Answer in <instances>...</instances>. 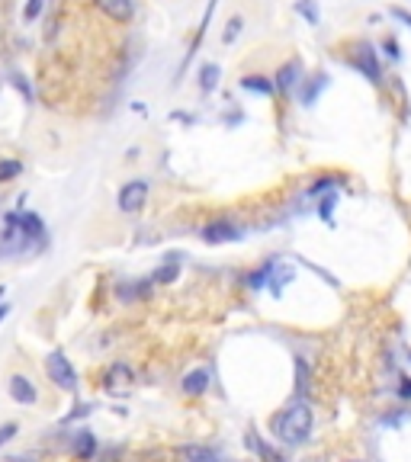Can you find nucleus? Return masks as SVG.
Returning <instances> with one entry per match:
<instances>
[{
	"label": "nucleus",
	"mask_w": 411,
	"mask_h": 462,
	"mask_svg": "<svg viewBox=\"0 0 411 462\" xmlns=\"http://www.w3.org/2000/svg\"><path fill=\"white\" fill-rule=\"evenodd\" d=\"M273 430H277L283 443L290 446L305 443L308 434H312V408L305 401H292L280 417H273Z\"/></svg>",
	"instance_id": "obj_1"
},
{
	"label": "nucleus",
	"mask_w": 411,
	"mask_h": 462,
	"mask_svg": "<svg viewBox=\"0 0 411 462\" xmlns=\"http://www.w3.org/2000/svg\"><path fill=\"white\" fill-rule=\"evenodd\" d=\"M46 372H48V379L55 382L58 388H65V392H77V385H81L74 363L68 360L61 350H52L46 356Z\"/></svg>",
	"instance_id": "obj_2"
},
{
	"label": "nucleus",
	"mask_w": 411,
	"mask_h": 462,
	"mask_svg": "<svg viewBox=\"0 0 411 462\" xmlns=\"http://www.w3.org/2000/svg\"><path fill=\"white\" fill-rule=\"evenodd\" d=\"M148 180H129V183L119 190V209L126 215L141 212V205L148 203Z\"/></svg>",
	"instance_id": "obj_3"
},
{
	"label": "nucleus",
	"mask_w": 411,
	"mask_h": 462,
	"mask_svg": "<svg viewBox=\"0 0 411 462\" xmlns=\"http://www.w3.org/2000/svg\"><path fill=\"white\" fill-rule=\"evenodd\" d=\"M7 225L19 228L26 234V241H32V244H39V238L46 234V222L36 212H7Z\"/></svg>",
	"instance_id": "obj_4"
},
{
	"label": "nucleus",
	"mask_w": 411,
	"mask_h": 462,
	"mask_svg": "<svg viewBox=\"0 0 411 462\" xmlns=\"http://www.w3.org/2000/svg\"><path fill=\"white\" fill-rule=\"evenodd\" d=\"M7 392H10V398H13L17 405H36V401H39V388L32 385V379L23 376V372H13V376H10Z\"/></svg>",
	"instance_id": "obj_5"
},
{
	"label": "nucleus",
	"mask_w": 411,
	"mask_h": 462,
	"mask_svg": "<svg viewBox=\"0 0 411 462\" xmlns=\"http://www.w3.org/2000/svg\"><path fill=\"white\" fill-rule=\"evenodd\" d=\"M199 238H203L206 244H228V241L244 238V231L234 222H209L203 231H199Z\"/></svg>",
	"instance_id": "obj_6"
},
{
	"label": "nucleus",
	"mask_w": 411,
	"mask_h": 462,
	"mask_svg": "<svg viewBox=\"0 0 411 462\" xmlns=\"http://www.w3.org/2000/svg\"><path fill=\"white\" fill-rule=\"evenodd\" d=\"M132 382H135V372H132L129 363H122V360L110 363L106 372H103V385L106 388H129Z\"/></svg>",
	"instance_id": "obj_7"
},
{
	"label": "nucleus",
	"mask_w": 411,
	"mask_h": 462,
	"mask_svg": "<svg viewBox=\"0 0 411 462\" xmlns=\"http://www.w3.org/2000/svg\"><path fill=\"white\" fill-rule=\"evenodd\" d=\"M97 450H100V443H97V436L90 434V430H77V434L71 436V453L81 462H94Z\"/></svg>",
	"instance_id": "obj_8"
},
{
	"label": "nucleus",
	"mask_w": 411,
	"mask_h": 462,
	"mask_svg": "<svg viewBox=\"0 0 411 462\" xmlns=\"http://www.w3.org/2000/svg\"><path fill=\"white\" fill-rule=\"evenodd\" d=\"M357 52H360V58H357V68H360V71H363V74L370 77L373 83H379V81H383V74H379V61H376L373 46H370V42H363V46L357 48Z\"/></svg>",
	"instance_id": "obj_9"
},
{
	"label": "nucleus",
	"mask_w": 411,
	"mask_h": 462,
	"mask_svg": "<svg viewBox=\"0 0 411 462\" xmlns=\"http://www.w3.org/2000/svg\"><path fill=\"white\" fill-rule=\"evenodd\" d=\"M97 7H100L110 19H116V23H129L132 13H135L132 0H97Z\"/></svg>",
	"instance_id": "obj_10"
},
{
	"label": "nucleus",
	"mask_w": 411,
	"mask_h": 462,
	"mask_svg": "<svg viewBox=\"0 0 411 462\" xmlns=\"http://www.w3.org/2000/svg\"><path fill=\"white\" fill-rule=\"evenodd\" d=\"M177 277H180V254H168L164 267H158L148 279H151V286H164V283H174Z\"/></svg>",
	"instance_id": "obj_11"
},
{
	"label": "nucleus",
	"mask_w": 411,
	"mask_h": 462,
	"mask_svg": "<svg viewBox=\"0 0 411 462\" xmlns=\"http://www.w3.org/2000/svg\"><path fill=\"white\" fill-rule=\"evenodd\" d=\"M209 382H212V376H209V370H190L187 376H183V392L187 395H203L206 388H209Z\"/></svg>",
	"instance_id": "obj_12"
},
{
	"label": "nucleus",
	"mask_w": 411,
	"mask_h": 462,
	"mask_svg": "<svg viewBox=\"0 0 411 462\" xmlns=\"http://www.w3.org/2000/svg\"><path fill=\"white\" fill-rule=\"evenodd\" d=\"M180 456H183V462H222V456L215 453V450H209V446H199V443L180 446Z\"/></svg>",
	"instance_id": "obj_13"
},
{
	"label": "nucleus",
	"mask_w": 411,
	"mask_h": 462,
	"mask_svg": "<svg viewBox=\"0 0 411 462\" xmlns=\"http://www.w3.org/2000/svg\"><path fill=\"white\" fill-rule=\"evenodd\" d=\"M151 292V279H132V283H122L119 289H116V296L122 299V302H132V299H145Z\"/></svg>",
	"instance_id": "obj_14"
},
{
	"label": "nucleus",
	"mask_w": 411,
	"mask_h": 462,
	"mask_svg": "<svg viewBox=\"0 0 411 462\" xmlns=\"http://www.w3.org/2000/svg\"><path fill=\"white\" fill-rule=\"evenodd\" d=\"M299 71H302V65H299V61H296V58H292L290 65H286V68H280V71H277V87H280L283 93H286V90H292V83L299 81Z\"/></svg>",
	"instance_id": "obj_15"
},
{
	"label": "nucleus",
	"mask_w": 411,
	"mask_h": 462,
	"mask_svg": "<svg viewBox=\"0 0 411 462\" xmlns=\"http://www.w3.org/2000/svg\"><path fill=\"white\" fill-rule=\"evenodd\" d=\"M296 10H299L302 17L308 19V26H318V23H321V13H318L315 0H296Z\"/></svg>",
	"instance_id": "obj_16"
},
{
	"label": "nucleus",
	"mask_w": 411,
	"mask_h": 462,
	"mask_svg": "<svg viewBox=\"0 0 411 462\" xmlns=\"http://www.w3.org/2000/svg\"><path fill=\"white\" fill-rule=\"evenodd\" d=\"M19 174H23V164H19V161H13V157H3V161H0V183H10V180Z\"/></svg>",
	"instance_id": "obj_17"
},
{
	"label": "nucleus",
	"mask_w": 411,
	"mask_h": 462,
	"mask_svg": "<svg viewBox=\"0 0 411 462\" xmlns=\"http://www.w3.org/2000/svg\"><path fill=\"white\" fill-rule=\"evenodd\" d=\"M241 87H244V90H257V93H273V83L267 81V77H257V74L244 77Z\"/></svg>",
	"instance_id": "obj_18"
},
{
	"label": "nucleus",
	"mask_w": 411,
	"mask_h": 462,
	"mask_svg": "<svg viewBox=\"0 0 411 462\" xmlns=\"http://www.w3.org/2000/svg\"><path fill=\"white\" fill-rule=\"evenodd\" d=\"M325 83H328V81H325V74H318L312 87H308V83H305V90H302V103H305V106H312V103L318 100V93L325 90Z\"/></svg>",
	"instance_id": "obj_19"
},
{
	"label": "nucleus",
	"mask_w": 411,
	"mask_h": 462,
	"mask_svg": "<svg viewBox=\"0 0 411 462\" xmlns=\"http://www.w3.org/2000/svg\"><path fill=\"white\" fill-rule=\"evenodd\" d=\"M273 267H277V263H273V260H270L267 267H261V270H257V273H251V277H248V283H251V289H263V286H267V277H270V273H273Z\"/></svg>",
	"instance_id": "obj_20"
},
{
	"label": "nucleus",
	"mask_w": 411,
	"mask_h": 462,
	"mask_svg": "<svg viewBox=\"0 0 411 462\" xmlns=\"http://www.w3.org/2000/svg\"><path fill=\"white\" fill-rule=\"evenodd\" d=\"M215 81H219V65H206L203 77H199V87L209 93V90H215Z\"/></svg>",
	"instance_id": "obj_21"
},
{
	"label": "nucleus",
	"mask_w": 411,
	"mask_h": 462,
	"mask_svg": "<svg viewBox=\"0 0 411 462\" xmlns=\"http://www.w3.org/2000/svg\"><path fill=\"white\" fill-rule=\"evenodd\" d=\"M296 388H299V392L308 388V366H305L302 356H296Z\"/></svg>",
	"instance_id": "obj_22"
},
{
	"label": "nucleus",
	"mask_w": 411,
	"mask_h": 462,
	"mask_svg": "<svg viewBox=\"0 0 411 462\" xmlns=\"http://www.w3.org/2000/svg\"><path fill=\"white\" fill-rule=\"evenodd\" d=\"M17 434H19V424H17V421H7V424H0V450H3V446H7Z\"/></svg>",
	"instance_id": "obj_23"
},
{
	"label": "nucleus",
	"mask_w": 411,
	"mask_h": 462,
	"mask_svg": "<svg viewBox=\"0 0 411 462\" xmlns=\"http://www.w3.org/2000/svg\"><path fill=\"white\" fill-rule=\"evenodd\" d=\"M10 83H13V87H17V90L23 93V100L32 103V87L26 83V77H23V74H10Z\"/></svg>",
	"instance_id": "obj_24"
},
{
	"label": "nucleus",
	"mask_w": 411,
	"mask_h": 462,
	"mask_svg": "<svg viewBox=\"0 0 411 462\" xmlns=\"http://www.w3.org/2000/svg\"><path fill=\"white\" fill-rule=\"evenodd\" d=\"M42 7H46V0H26V7H23V19L32 23V19L42 13Z\"/></svg>",
	"instance_id": "obj_25"
},
{
	"label": "nucleus",
	"mask_w": 411,
	"mask_h": 462,
	"mask_svg": "<svg viewBox=\"0 0 411 462\" xmlns=\"http://www.w3.org/2000/svg\"><path fill=\"white\" fill-rule=\"evenodd\" d=\"M328 186H334V177H318V183H312V186H308V196L325 193Z\"/></svg>",
	"instance_id": "obj_26"
},
{
	"label": "nucleus",
	"mask_w": 411,
	"mask_h": 462,
	"mask_svg": "<svg viewBox=\"0 0 411 462\" xmlns=\"http://www.w3.org/2000/svg\"><path fill=\"white\" fill-rule=\"evenodd\" d=\"M238 32H241V17H234L232 23H228V29H225V42H234V39H238Z\"/></svg>",
	"instance_id": "obj_27"
},
{
	"label": "nucleus",
	"mask_w": 411,
	"mask_h": 462,
	"mask_svg": "<svg viewBox=\"0 0 411 462\" xmlns=\"http://www.w3.org/2000/svg\"><path fill=\"white\" fill-rule=\"evenodd\" d=\"M90 411H94V405H77L74 411H71V414L65 417V424H71V421H77V417H87Z\"/></svg>",
	"instance_id": "obj_28"
},
{
	"label": "nucleus",
	"mask_w": 411,
	"mask_h": 462,
	"mask_svg": "<svg viewBox=\"0 0 411 462\" xmlns=\"http://www.w3.org/2000/svg\"><path fill=\"white\" fill-rule=\"evenodd\" d=\"M334 203H337L334 196H328L325 203H321V209H318V212H321V219H331V205H334Z\"/></svg>",
	"instance_id": "obj_29"
},
{
	"label": "nucleus",
	"mask_w": 411,
	"mask_h": 462,
	"mask_svg": "<svg viewBox=\"0 0 411 462\" xmlns=\"http://www.w3.org/2000/svg\"><path fill=\"white\" fill-rule=\"evenodd\" d=\"M385 52H389V58H395V61H399V58H402V52H399V46H395V42H392V39H389V42H385Z\"/></svg>",
	"instance_id": "obj_30"
},
{
	"label": "nucleus",
	"mask_w": 411,
	"mask_h": 462,
	"mask_svg": "<svg viewBox=\"0 0 411 462\" xmlns=\"http://www.w3.org/2000/svg\"><path fill=\"white\" fill-rule=\"evenodd\" d=\"M392 17H395V19H402L405 26H411V13H405V10H399V7H395V10H392Z\"/></svg>",
	"instance_id": "obj_31"
},
{
	"label": "nucleus",
	"mask_w": 411,
	"mask_h": 462,
	"mask_svg": "<svg viewBox=\"0 0 411 462\" xmlns=\"http://www.w3.org/2000/svg\"><path fill=\"white\" fill-rule=\"evenodd\" d=\"M399 395H402V398H411V379H402V388H399Z\"/></svg>",
	"instance_id": "obj_32"
},
{
	"label": "nucleus",
	"mask_w": 411,
	"mask_h": 462,
	"mask_svg": "<svg viewBox=\"0 0 411 462\" xmlns=\"http://www.w3.org/2000/svg\"><path fill=\"white\" fill-rule=\"evenodd\" d=\"M7 314H10V305H7V302H0V321H3Z\"/></svg>",
	"instance_id": "obj_33"
},
{
	"label": "nucleus",
	"mask_w": 411,
	"mask_h": 462,
	"mask_svg": "<svg viewBox=\"0 0 411 462\" xmlns=\"http://www.w3.org/2000/svg\"><path fill=\"white\" fill-rule=\"evenodd\" d=\"M0 299H3V286H0Z\"/></svg>",
	"instance_id": "obj_34"
}]
</instances>
